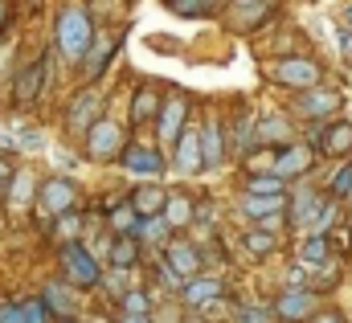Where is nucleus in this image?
Here are the masks:
<instances>
[{
    "mask_svg": "<svg viewBox=\"0 0 352 323\" xmlns=\"http://www.w3.org/2000/svg\"><path fill=\"white\" fill-rule=\"evenodd\" d=\"M58 45H62V54L70 62H82L87 58V49L94 45V25H90V16L82 8H66L58 16Z\"/></svg>",
    "mask_w": 352,
    "mask_h": 323,
    "instance_id": "1",
    "label": "nucleus"
},
{
    "mask_svg": "<svg viewBox=\"0 0 352 323\" xmlns=\"http://www.w3.org/2000/svg\"><path fill=\"white\" fill-rule=\"evenodd\" d=\"M62 270H66V278L74 287H98V262L78 242H70L62 249Z\"/></svg>",
    "mask_w": 352,
    "mask_h": 323,
    "instance_id": "2",
    "label": "nucleus"
},
{
    "mask_svg": "<svg viewBox=\"0 0 352 323\" xmlns=\"http://www.w3.org/2000/svg\"><path fill=\"white\" fill-rule=\"evenodd\" d=\"M274 82H287V86H316L320 82V66L307 62V58H283L274 62Z\"/></svg>",
    "mask_w": 352,
    "mask_h": 323,
    "instance_id": "3",
    "label": "nucleus"
},
{
    "mask_svg": "<svg viewBox=\"0 0 352 323\" xmlns=\"http://www.w3.org/2000/svg\"><path fill=\"white\" fill-rule=\"evenodd\" d=\"M45 82H50V54H41V58H37V62L16 78V90H12V94H16V102H21V107H29V102L45 90Z\"/></svg>",
    "mask_w": 352,
    "mask_h": 323,
    "instance_id": "4",
    "label": "nucleus"
},
{
    "mask_svg": "<svg viewBox=\"0 0 352 323\" xmlns=\"http://www.w3.org/2000/svg\"><path fill=\"white\" fill-rule=\"evenodd\" d=\"M70 205H74V184L70 180L54 176V180L41 184V213H66Z\"/></svg>",
    "mask_w": 352,
    "mask_h": 323,
    "instance_id": "5",
    "label": "nucleus"
},
{
    "mask_svg": "<svg viewBox=\"0 0 352 323\" xmlns=\"http://www.w3.org/2000/svg\"><path fill=\"white\" fill-rule=\"evenodd\" d=\"M123 168H127V172H135V176H160V172H164V160H160L152 148L131 144V148L123 152Z\"/></svg>",
    "mask_w": 352,
    "mask_h": 323,
    "instance_id": "6",
    "label": "nucleus"
},
{
    "mask_svg": "<svg viewBox=\"0 0 352 323\" xmlns=\"http://www.w3.org/2000/svg\"><path fill=\"white\" fill-rule=\"evenodd\" d=\"M90 152L94 156H115L119 152V127L111 119H94L90 123Z\"/></svg>",
    "mask_w": 352,
    "mask_h": 323,
    "instance_id": "7",
    "label": "nucleus"
},
{
    "mask_svg": "<svg viewBox=\"0 0 352 323\" xmlns=\"http://www.w3.org/2000/svg\"><path fill=\"white\" fill-rule=\"evenodd\" d=\"M180 123H184V98L176 94L164 102V111H160V140L164 144H176L180 140Z\"/></svg>",
    "mask_w": 352,
    "mask_h": 323,
    "instance_id": "8",
    "label": "nucleus"
},
{
    "mask_svg": "<svg viewBox=\"0 0 352 323\" xmlns=\"http://www.w3.org/2000/svg\"><path fill=\"white\" fill-rule=\"evenodd\" d=\"M307 311H311V295L307 291H295V287L283 291L278 303H274V315H283V320H303Z\"/></svg>",
    "mask_w": 352,
    "mask_h": 323,
    "instance_id": "9",
    "label": "nucleus"
},
{
    "mask_svg": "<svg viewBox=\"0 0 352 323\" xmlns=\"http://www.w3.org/2000/svg\"><path fill=\"white\" fill-rule=\"evenodd\" d=\"M307 164H311V152H307V148H287V152L278 156V164H274L270 176H274V180H291V176H299Z\"/></svg>",
    "mask_w": 352,
    "mask_h": 323,
    "instance_id": "10",
    "label": "nucleus"
},
{
    "mask_svg": "<svg viewBox=\"0 0 352 323\" xmlns=\"http://www.w3.org/2000/svg\"><path fill=\"white\" fill-rule=\"evenodd\" d=\"M176 168H180L184 176L201 172V140H197V135H180V140H176Z\"/></svg>",
    "mask_w": 352,
    "mask_h": 323,
    "instance_id": "11",
    "label": "nucleus"
},
{
    "mask_svg": "<svg viewBox=\"0 0 352 323\" xmlns=\"http://www.w3.org/2000/svg\"><path fill=\"white\" fill-rule=\"evenodd\" d=\"M320 144H324V152H332V156L349 152L352 148V123H328V127H320Z\"/></svg>",
    "mask_w": 352,
    "mask_h": 323,
    "instance_id": "12",
    "label": "nucleus"
},
{
    "mask_svg": "<svg viewBox=\"0 0 352 323\" xmlns=\"http://www.w3.org/2000/svg\"><path fill=\"white\" fill-rule=\"evenodd\" d=\"M94 111H98V94L82 90V94H78V102L70 107V131H90V123H94Z\"/></svg>",
    "mask_w": 352,
    "mask_h": 323,
    "instance_id": "13",
    "label": "nucleus"
},
{
    "mask_svg": "<svg viewBox=\"0 0 352 323\" xmlns=\"http://www.w3.org/2000/svg\"><path fill=\"white\" fill-rule=\"evenodd\" d=\"M197 262H201V258H197V249H192L188 242H173V245H168V270H173L176 278L192 274V270H197Z\"/></svg>",
    "mask_w": 352,
    "mask_h": 323,
    "instance_id": "14",
    "label": "nucleus"
},
{
    "mask_svg": "<svg viewBox=\"0 0 352 323\" xmlns=\"http://www.w3.org/2000/svg\"><path fill=\"white\" fill-rule=\"evenodd\" d=\"M340 107V94L336 90H307L303 98H299V111L303 115H328V111H336Z\"/></svg>",
    "mask_w": 352,
    "mask_h": 323,
    "instance_id": "15",
    "label": "nucleus"
},
{
    "mask_svg": "<svg viewBox=\"0 0 352 323\" xmlns=\"http://www.w3.org/2000/svg\"><path fill=\"white\" fill-rule=\"evenodd\" d=\"M201 140V164H221V156H226V144H221V127L217 123H205V131L197 135Z\"/></svg>",
    "mask_w": 352,
    "mask_h": 323,
    "instance_id": "16",
    "label": "nucleus"
},
{
    "mask_svg": "<svg viewBox=\"0 0 352 323\" xmlns=\"http://www.w3.org/2000/svg\"><path fill=\"white\" fill-rule=\"evenodd\" d=\"M320 213H324V209H320V197H316V192H299V197H295V209H291V221H295V225H316Z\"/></svg>",
    "mask_w": 352,
    "mask_h": 323,
    "instance_id": "17",
    "label": "nucleus"
},
{
    "mask_svg": "<svg viewBox=\"0 0 352 323\" xmlns=\"http://www.w3.org/2000/svg\"><path fill=\"white\" fill-rule=\"evenodd\" d=\"M111 54H115V41H94V45L87 49V58H82V62H87V66H82V74H87V78H98V74L107 70Z\"/></svg>",
    "mask_w": 352,
    "mask_h": 323,
    "instance_id": "18",
    "label": "nucleus"
},
{
    "mask_svg": "<svg viewBox=\"0 0 352 323\" xmlns=\"http://www.w3.org/2000/svg\"><path fill=\"white\" fill-rule=\"evenodd\" d=\"M217 295H221V282H217V278H192L188 291H184V299H188L192 307H201V303H209V299H217Z\"/></svg>",
    "mask_w": 352,
    "mask_h": 323,
    "instance_id": "19",
    "label": "nucleus"
},
{
    "mask_svg": "<svg viewBox=\"0 0 352 323\" xmlns=\"http://www.w3.org/2000/svg\"><path fill=\"white\" fill-rule=\"evenodd\" d=\"M41 303H45V311L54 307L58 315H74V307H78V303H74V295H70V291H66L62 282H54V287H45V299H41Z\"/></svg>",
    "mask_w": 352,
    "mask_h": 323,
    "instance_id": "20",
    "label": "nucleus"
},
{
    "mask_svg": "<svg viewBox=\"0 0 352 323\" xmlns=\"http://www.w3.org/2000/svg\"><path fill=\"white\" fill-rule=\"evenodd\" d=\"M135 258H140V242L127 234V238H115L111 245V262L119 266V270H127V266H135Z\"/></svg>",
    "mask_w": 352,
    "mask_h": 323,
    "instance_id": "21",
    "label": "nucleus"
},
{
    "mask_svg": "<svg viewBox=\"0 0 352 323\" xmlns=\"http://www.w3.org/2000/svg\"><path fill=\"white\" fill-rule=\"evenodd\" d=\"M131 209H135V213H148V217H156V213L164 209V192H160V188H140V192L131 197Z\"/></svg>",
    "mask_w": 352,
    "mask_h": 323,
    "instance_id": "22",
    "label": "nucleus"
},
{
    "mask_svg": "<svg viewBox=\"0 0 352 323\" xmlns=\"http://www.w3.org/2000/svg\"><path fill=\"white\" fill-rule=\"evenodd\" d=\"M242 209L250 213V217H274V213H283V197H246L242 201Z\"/></svg>",
    "mask_w": 352,
    "mask_h": 323,
    "instance_id": "23",
    "label": "nucleus"
},
{
    "mask_svg": "<svg viewBox=\"0 0 352 323\" xmlns=\"http://www.w3.org/2000/svg\"><path fill=\"white\" fill-rule=\"evenodd\" d=\"M156 107H160L156 90H140V94H135V102H131V119H135V123H144V119H152V115H156Z\"/></svg>",
    "mask_w": 352,
    "mask_h": 323,
    "instance_id": "24",
    "label": "nucleus"
},
{
    "mask_svg": "<svg viewBox=\"0 0 352 323\" xmlns=\"http://www.w3.org/2000/svg\"><path fill=\"white\" fill-rule=\"evenodd\" d=\"M258 140H263V144H270V140L283 144V140H287V119H283V115H266L263 123H258Z\"/></svg>",
    "mask_w": 352,
    "mask_h": 323,
    "instance_id": "25",
    "label": "nucleus"
},
{
    "mask_svg": "<svg viewBox=\"0 0 352 323\" xmlns=\"http://www.w3.org/2000/svg\"><path fill=\"white\" fill-rule=\"evenodd\" d=\"M246 192H250V197H283V180H274V176L266 172V176H254V180L246 184Z\"/></svg>",
    "mask_w": 352,
    "mask_h": 323,
    "instance_id": "26",
    "label": "nucleus"
},
{
    "mask_svg": "<svg viewBox=\"0 0 352 323\" xmlns=\"http://www.w3.org/2000/svg\"><path fill=\"white\" fill-rule=\"evenodd\" d=\"M299 258H303V262H311V266H316V262H324V258H328V238H324V234H311V238L303 242V249H299Z\"/></svg>",
    "mask_w": 352,
    "mask_h": 323,
    "instance_id": "27",
    "label": "nucleus"
},
{
    "mask_svg": "<svg viewBox=\"0 0 352 323\" xmlns=\"http://www.w3.org/2000/svg\"><path fill=\"white\" fill-rule=\"evenodd\" d=\"M173 8L180 16H205V12L217 8V0H173Z\"/></svg>",
    "mask_w": 352,
    "mask_h": 323,
    "instance_id": "28",
    "label": "nucleus"
},
{
    "mask_svg": "<svg viewBox=\"0 0 352 323\" xmlns=\"http://www.w3.org/2000/svg\"><path fill=\"white\" fill-rule=\"evenodd\" d=\"M123 307H127V315H148V307H152V299H148L144 291H127V299H123Z\"/></svg>",
    "mask_w": 352,
    "mask_h": 323,
    "instance_id": "29",
    "label": "nucleus"
},
{
    "mask_svg": "<svg viewBox=\"0 0 352 323\" xmlns=\"http://www.w3.org/2000/svg\"><path fill=\"white\" fill-rule=\"evenodd\" d=\"M21 323H50V311H45V303H41V299L25 303V307H21Z\"/></svg>",
    "mask_w": 352,
    "mask_h": 323,
    "instance_id": "30",
    "label": "nucleus"
},
{
    "mask_svg": "<svg viewBox=\"0 0 352 323\" xmlns=\"http://www.w3.org/2000/svg\"><path fill=\"white\" fill-rule=\"evenodd\" d=\"M29 188H33V176H29V172H16V192H12V205H25V201L33 197Z\"/></svg>",
    "mask_w": 352,
    "mask_h": 323,
    "instance_id": "31",
    "label": "nucleus"
},
{
    "mask_svg": "<svg viewBox=\"0 0 352 323\" xmlns=\"http://www.w3.org/2000/svg\"><path fill=\"white\" fill-rule=\"evenodd\" d=\"M246 245L254 249V254H266V249H274V234H246Z\"/></svg>",
    "mask_w": 352,
    "mask_h": 323,
    "instance_id": "32",
    "label": "nucleus"
},
{
    "mask_svg": "<svg viewBox=\"0 0 352 323\" xmlns=\"http://www.w3.org/2000/svg\"><path fill=\"white\" fill-rule=\"evenodd\" d=\"M332 192H340V197H349V192H352V164H349V168H340V172L332 176Z\"/></svg>",
    "mask_w": 352,
    "mask_h": 323,
    "instance_id": "33",
    "label": "nucleus"
},
{
    "mask_svg": "<svg viewBox=\"0 0 352 323\" xmlns=\"http://www.w3.org/2000/svg\"><path fill=\"white\" fill-rule=\"evenodd\" d=\"M135 225H140V221H135V209H127V205H123V209L115 213V230H123V234H131Z\"/></svg>",
    "mask_w": 352,
    "mask_h": 323,
    "instance_id": "34",
    "label": "nucleus"
},
{
    "mask_svg": "<svg viewBox=\"0 0 352 323\" xmlns=\"http://www.w3.org/2000/svg\"><path fill=\"white\" fill-rule=\"evenodd\" d=\"M250 144V115H242V123H238V148H246Z\"/></svg>",
    "mask_w": 352,
    "mask_h": 323,
    "instance_id": "35",
    "label": "nucleus"
},
{
    "mask_svg": "<svg viewBox=\"0 0 352 323\" xmlns=\"http://www.w3.org/2000/svg\"><path fill=\"white\" fill-rule=\"evenodd\" d=\"M238 323H266V311H238Z\"/></svg>",
    "mask_w": 352,
    "mask_h": 323,
    "instance_id": "36",
    "label": "nucleus"
},
{
    "mask_svg": "<svg viewBox=\"0 0 352 323\" xmlns=\"http://www.w3.org/2000/svg\"><path fill=\"white\" fill-rule=\"evenodd\" d=\"M0 323H21V307H0Z\"/></svg>",
    "mask_w": 352,
    "mask_h": 323,
    "instance_id": "37",
    "label": "nucleus"
},
{
    "mask_svg": "<svg viewBox=\"0 0 352 323\" xmlns=\"http://www.w3.org/2000/svg\"><path fill=\"white\" fill-rule=\"evenodd\" d=\"M336 41H340V49H344V54H352V33H349V29H336Z\"/></svg>",
    "mask_w": 352,
    "mask_h": 323,
    "instance_id": "38",
    "label": "nucleus"
},
{
    "mask_svg": "<svg viewBox=\"0 0 352 323\" xmlns=\"http://www.w3.org/2000/svg\"><path fill=\"white\" fill-rule=\"evenodd\" d=\"M168 213H173V221H184V217H188V205H180V201H176Z\"/></svg>",
    "mask_w": 352,
    "mask_h": 323,
    "instance_id": "39",
    "label": "nucleus"
},
{
    "mask_svg": "<svg viewBox=\"0 0 352 323\" xmlns=\"http://www.w3.org/2000/svg\"><path fill=\"white\" fill-rule=\"evenodd\" d=\"M123 323H152V320H148V315H127Z\"/></svg>",
    "mask_w": 352,
    "mask_h": 323,
    "instance_id": "40",
    "label": "nucleus"
},
{
    "mask_svg": "<svg viewBox=\"0 0 352 323\" xmlns=\"http://www.w3.org/2000/svg\"><path fill=\"white\" fill-rule=\"evenodd\" d=\"M4 176H8V164L0 160V180H4Z\"/></svg>",
    "mask_w": 352,
    "mask_h": 323,
    "instance_id": "41",
    "label": "nucleus"
},
{
    "mask_svg": "<svg viewBox=\"0 0 352 323\" xmlns=\"http://www.w3.org/2000/svg\"><path fill=\"white\" fill-rule=\"evenodd\" d=\"M320 323H340V320H336V315H324V320H320Z\"/></svg>",
    "mask_w": 352,
    "mask_h": 323,
    "instance_id": "42",
    "label": "nucleus"
},
{
    "mask_svg": "<svg viewBox=\"0 0 352 323\" xmlns=\"http://www.w3.org/2000/svg\"><path fill=\"white\" fill-rule=\"evenodd\" d=\"M344 21H349V25H352V8H344Z\"/></svg>",
    "mask_w": 352,
    "mask_h": 323,
    "instance_id": "43",
    "label": "nucleus"
},
{
    "mask_svg": "<svg viewBox=\"0 0 352 323\" xmlns=\"http://www.w3.org/2000/svg\"><path fill=\"white\" fill-rule=\"evenodd\" d=\"M238 4H258V0H238Z\"/></svg>",
    "mask_w": 352,
    "mask_h": 323,
    "instance_id": "44",
    "label": "nucleus"
},
{
    "mask_svg": "<svg viewBox=\"0 0 352 323\" xmlns=\"http://www.w3.org/2000/svg\"><path fill=\"white\" fill-rule=\"evenodd\" d=\"M0 21H4V4H0Z\"/></svg>",
    "mask_w": 352,
    "mask_h": 323,
    "instance_id": "45",
    "label": "nucleus"
}]
</instances>
